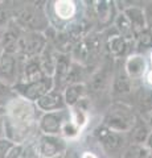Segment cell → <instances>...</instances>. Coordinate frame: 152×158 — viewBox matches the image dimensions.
<instances>
[{
    "label": "cell",
    "mask_w": 152,
    "mask_h": 158,
    "mask_svg": "<svg viewBox=\"0 0 152 158\" xmlns=\"http://www.w3.org/2000/svg\"><path fill=\"white\" fill-rule=\"evenodd\" d=\"M16 96L17 95H16V92L13 91V87L0 82V110H4L8 103L13 100Z\"/></svg>",
    "instance_id": "83f0119b"
},
{
    "label": "cell",
    "mask_w": 152,
    "mask_h": 158,
    "mask_svg": "<svg viewBox=\"0 0 152 158\" xmlns=\"http://www.w3.org/2000/svg\"><path fill=\"white\" fill-rule=\"evenodd\" d=\"M23 59L15 54H8L3 52L0 58V82L13 87L20 81L21 69H23Z\"/></svg>",
    "instance_id": "4fadbf2b"
},
{
    "label": "cell",
    "mask_w": 152,
    "mask_h": 158,
    "mask_svg": "<svg viewBox=\"0 0 152 158\" xmlns=\"http://www.w3.org/2000/svg\"><path fill=\"white\" fill-rule=\"evenodd\" d=\"M69 141L61 136H45L38 135L35 140V146L40 158L58 157L65 153Z\"/></svg>",
    "instance_id": "7c38bea8"
},
{
    "label": "cell",
    "mask_w": 152,
    "mask_h": 158,
    "mask_svg": "<svg viewBox=\"0 0 152 158\" xmlns=\"http://www.w3.org/2000/svg\"><path fill=\"white\" fill-rule=\"evenodd\" d=\"M24 153V145H19V144H15L11 150L8 152V154L6 156V158H21Z\"/></svg>",
    "instance_id": "4dcf8cb0"
},
{
    "label": "cell",
    "mask_w": 152,
    "mask_h": 158,
    "mask_svg": "<svg viewBox=\"0 0 152 158\" xmlns=\"http://www.w3.org/2000/svg\"><path fill=\"white\" fill-rule=\"evenodd\" d=\"M144 145H145L147 149H148V150L152 153V131H151V133L148 135V137H147V140H145V142H144Z\"/></svg>",
    "instance_id": "e575fe53"
},
{
    "label": "cell",
    "mask_w": 152,
    "mask_h": 158,
    "mask_svg": "<svg viewBox=\"0 0 152 158\" xmlns=\"http://www.w3.org/2000/svg\"><path fill=\"white\" fill-rule=\"evenodd\" d=\"M73 59L70 54H61L57 53L56 56V65H54V73H53V86L56 90L62 91L65 88L66 77L69 74L72 67Z\"/></svg>",
    "instance_id": "2e32d148"
},
{
    "label": "cell",
    "mask_w": 152,
    "mask_h": 158,
    "mask_svg": "<svg viewBox=\"0 0 152 158\" xmlns=\"http://www.w3.org/2000/svg\"><path fill=\"white\" fill-rule=\"evenodd\" d=\"M62 95L66 107L72 108L89 96V92H87L86 83H76V85H69L63 88Z\"/></svg>",
    "instance_id": "ffe728a7"
},
{
    "label": "cell",
    "mask_w": 152,
    "mask_h": 158,
    "mask_svg": "<svg viewBox=\"0 0 152 158\" xmlns=\"http://www.w3.org/2000/svg\"><path fill=\"white\" fill-rule=\"evenodd\" d=\"M90 4V17L93 24L97 27V32H105L106 29L112 27L116 15L119 13L116 9L115 2L111 0H97L89 2Z\"/></svg>",
    "instance_id": "52a82bcc"
},
{
    "label": "cell",
    "mask_w": 152,
    "mask_h": 158,
    "mask_svg": "<svg viewBox=\"0 0 152 158\" xmlns=\"http://www.w3.org/2000/svg\"><path fill=\"white\" fill-rule=\"evenodd\" d=\"M37 110L41 113H48V112H56V111H62L66 110V104L63 100L62 91L53 88L48 94H45L42 98H40L35 103Z\"/></svg>",
    "instance_id": "9a60e30c"
},
{
    "label": "cell",
    "mask_w": 152,
    "mask_h": 158,
    "mask_svg": "<svg viewBox=\"0 0 152 158\" xmlns=\"http://www.w3.org/2000/svg\"><path fill=\"white\" fill-rule=\"evenodd\" d=\"M143 7L144 6H136L135 2H131L130 6L122 11V13L126 16L127 21L130 23V25L132 28V31H134L135 36L138 33L143 32L147 28V21H145Z\"/></svg>",
    "instance_id": "d6986e66"
},
{
    "label": "cell",
    "mask_w": 152,
    "mask_h": 158,
    "mask_svg": "<svg viewBox=\"0 0 152 158\" xmlns=\"http://www.w3.org/2000/svg\"><path fill=\"white\" fill-rule=\"evenodd\" d=\"M83 2L76 0H54V2L46 3L45 9L49 19V24L56 31H62L69 24L76 21L86 13L83 11Z\"/></svg>",
    "instance_id": "5b68a950"
},
{
    "label": "cell",
    "mask_w": 152,
    "mask_h": 158,
    "mask_svg": "<svg viewBox=\"0 0 152 158\" xmlns=\"http://www.w3.org/2000/svg\"><path fill=\"white\" fill-rule=\"evenodd\" d=\"M138 116L139 115L131 104L122 100H115L107 107L101 124L114 132L126 135L135 125Z\"/></svg>",
    "instance_id": "277c9868"
},
{
    "label": "cell",
    "mask_w": 152,
    "mask_h": 158,
    "mask_svg": "<svg viewBox=\"0 0 152 158\" xmlns=\"http://www.w3.org/2000/svg\"><path fill=\"white\" fill-rule=\"evenodd\" d=\"M141 86L148 88V90H152V70L148 69L147 73L144 74L143 79H141Z\"/></svg>",
    "instance_id": "836d02e7"
},
{
    "label": "cell",
    "mask_w": 152,
    "mask_h": 158,
    "mask_svg": "<svg viewBox=\"0 0 152 158\" xmlns=\"http://www.w3.org/2000/svg\"><path fill=\"white\" fill-rule=\"evenodd\" d=\"M86 78H87L86 69L76 62H73L70 70H69V74H67V77H66L65 87L69 85H76V83H86L87 82Z\"/></svg>",
    "instance_id": "d4e9b609"
},
{
    "label": "cell",
    "mask_w": 152,
    "mask_h": 158,
    "mask_svg": "<svg viewBox=\"0 0 152 158\" xmlns=\"http://www.w3.org/2000/svg\"><path fill=\"white\" fill-rule=\"evenodd\" d=\"M48 41L44 33L38 32H23L20 40L17 44L16 56L21 58L23 61L29 58L40 57L41 53L45 50Z\"/></svg>",
    "instance_id": "ba28073f"
},
{
    "label": "cell",
    "mask_w": 152,
    "mask_h": 158,
    "mask_svg": "<svg viewBox=\"0 0 152 158\" xmlns=\"http://www.w3.org/2000/svg\"><path fill=\"white\" fill-rule=\"evenodd\" d=\"M145 57H147V65H148V69H151V70H152V50L147 54Z\"/></svg>",
    "instance_id": "8d00e7d4"
},
{
    "label": "cell",
    "mask_w": 152,
    "mask_h": 158,
    "mask_svg": "<svg viewBox=\"0 0 152 158\" xmlns=\"http://www.w3.org/2000/svg\"><path fill=\"white\" fill-rule=\"evenodd\" d=\"M136 110H139L136 113L143 118H145L152 112V90H148V88H145L143 86L140 87L135 111Z\"/></svg>",
    "instance_id": "603a6c76"
},
{
    "label": "cell",
    "mask_w": 152,
    "mask_h": 158,
    "mask_svg": "<svg viewBox=\"0 0 152 158\" xmlns=\"http://www.w3.org/2000/svg\"><path fill=\"white\" fill-rule=\"evenodd\" d=\"M44 2H9L13 23L24 32L44 33L50 27Z\"/></svg>",
    "instance_id": "7a4b0ae2"
},
{
    "label": "cell",
    "mask_w": 152,
    "mask_h": 158,
    "mask_svg": "<svg viewBox=\"0 0 152 158\" xmlns=\"http://www.w3.org/2000/svg\"><path fill=\"white\" fill-rule=\"evenodd\" d=\"M143 11H144V16L147 21V28L152 29V2L145 3V6L143 7Z\"/></svg>",
    "instance_id": "1f68e13d"
},
{
    "label": "cell",
    "mask_w": 152,
    "mask_h": 158,
    "mask_svg": "<svg viewBox=\"0 0 152 158\" xmlns=\"http://www.w3.org/2000/svg\"><path fill=\"white\" fill-rule=\"evenodd\" d=\"M15 144L12 141H9L8 138L2 137L0 138V158H6V156L8 154V152L11 150V148Z\"/></svg>",
    "instance_id": "f546056e"
},
{
    "label": "cell",
    "mask_w": 152,
    "mask_h": 158,
    "mask_svg": "<svg viewBox=\"0 0 152 158\" xmlns=\"http://www.w3.org/2000/svg\"><path fill=\"white\" fill-rule=\"evenodd\" d=\"M111 95L112 96H119V98H124L128 96L134 92V82L127 77V74L124 73L123 67L118 66L116 71L114 73L111 81Z\"/></svg>",
    "instance_id": "e0dca14e"
},
{
    "label": "cell",
    "mask_w": 152,
    "mask_h": 158,
    "mask_svg": "<svg viewBox=\"0 0 152 158\" xmlns=\"http://www.w3.org/2000/svg\"><path fill=\"white\" fill-rule=\"evenodd\" d=\"M102 34H103L105 54L109 58L118 61V59L126 58L128 54L132 53V45L119 36V33L115 31L114 27L106 29L105 32H102Z\"/></svg>",
    "instance_id": "9c48e42d"
},
{
    "label": "cell",
    "mask_w": 152,
    "mask_h": 158,
    "mask_svg": "<svg viewBox=\"0 0 152 158\" xmlns=\"http://www.w3.org/2000/svg\"><path fill=\"white\" fill-rule=\"evenodd\" d=\"M152 50V29L145 28L143 32L138 33L132 42V53L147 56Z\"/></svg>",
    "instance_id": "7402d4cb"
},
{
    "label": "cell",
    "mask_w": 152,
    "mask_h": 158,
    "mask_svg": "<svg viewBox=\"0 0 152 158\" xmlns=\"http://www.w3.org/2000/svg\"><path fill=\"white\" fill-rule=\"evenodd\" d=\"M99 153H102L101 149L98 152L94 149H90V148H86V149H81V158H102Z\"/></svg>",
    "instance_id": "d6a6232c"
},
{
    "label": "cell",
    "mask_w": 152,
    "mask_h": 158,
    "mask_svg": "<svg viewBox=\"0 0 152 158\" xmlns=\"http://www.w3.org/2000/svg\"><path fill=\"white\" fill-rule=\"evenodd\" d=\"M46 75L44 73L40 59L38 57L25 59L23 62V69H21V75L19 83H31V82H37L41 81Z\"/></svg>",
    "instance_id": "ac0fdd59"
},
{
    "label": "cell",
    "mask_w": 152,
    "mask_h": 158,
    "mask_svg": "<svg viewBox=\"0 0 152 158\" xmlns=\"http://www.w3.org/2000/svg\"><path fill=\"white\" fill-rule=\"evenodd\" d=\"M52 158H62V156H58V157H52Z\"/></svg>",
    "instance_id": "ab89813d"
},
{
    "label": "cell",
    "mask_w": 152,
    "mask_h": 158,
    "mask_svg": "<svg viewBox=\"0 0 152 158\" xmlns=\"http://www.w3.org/2000/svg\"><path fill=\"white\" fill-rule=\"evenodd\" d=\"M103 54V34L93 31L77 44L70 56L73 62L89 70L90 67H95V65L101 62Z\"/></svg>",
    "instance_id": "3957f363"
},
{
    "label": "cell",
    "mask_w": 152,
    "mask_h": 158,
    "mask_svg": "<svg viewBox=\"0 0 152 158\" xmlns=\"http://www.w3.org/2000/svg\"><path fill=\"white\" fill-rule=\"evenodd\" d=\"M120 158H152V153L147 149L145 145L130 144L122 152Z\"/></svg>",
    "instance_id": "484cf974"
},
{
    "label": "cell",
    "mask_w": 152,
    "mask_h": 158,
    "mask_svg": "<svg viewBox=\"0 0 152 158\" xmlns=\"http://www.w3.org/2000/svg\"><path fill=\"white\" fill-rule=\"evenodd\" d=\"M144 120L147 121V125H148V127H150V129L152 131V112H151L150 115H148V116H147V117L144 118Z\"/></svg>",
    "instance_id": "74e56055"
},
{
    "label": "cell",
    "mask_w": 152,
    "mask_h": 158,
    "mask_svg": "<svg viewBox=\"0 0 152 158\" xmlns=\"http://www.w3.org/2000/svg\"><path fill=\"white\" fill-rule=\"evenodd\" d=\"M3 116H4V110H0V138L4 137V129H3Z\"/></svg>",
    "instance_id": "d590c367"
},
{
    "label": "cell",
    "mask_w": 152,
    "mask_h": 158,
    "mask_svg": "<svg viewBox=\"0 0 152 158\" xmlns=\"http://www.w3.org/2000/svg\"><path fill=\"white\" fill-rule=\"evenodd\" d=\"M62 158H81V145L78 141H72L67 145Z\"/></svg>",
    "instance_id": "f1b7e54d"
},
{
    "label": "cell",
    "mask_w": 152,
    "mask_h": 158,
    "mask_svg": "<svg viewBox=\"0 0 152 158\" xmlns=\"http://www.w3.org/2000/svg\"><path fill=\"white\" fill-rule=\"evenodd\" d=\"M70 118L69 108L56 112L41 113L37 121V129L40 135L45 136H61L63 124Z\"/></svg>",
    "instance_id": "30bf717a"
},
{
    "label": "cell",
    "mask_w": 152,
    "mask_h": 158,
    "mask_svg": "<svg viewBox=\"0 0 152 158\" xmlns=\"http://www.w3.org/2000/svg\"><path fill=\"white\" fill-rule=\"evenodd\" d=\"M41 112L35 103L16 96L4 108L3 129L4 137L13 144L25 145L40 135L37 121Z\"/></svg>",
    "instance_id": "6da1fadb"
},
{
    "label": "cell",
    "mask_w": 152,
    "mask_h": 158,
    "mask_svg": "<svg viewBox=\"0 0 152 158\" xmlns=\"http://www.w3.org/2000/svg\"><path fill=\"white\" fill-rule=\"evenodd\" d=\"M53 78L45 77L41 81L31 82V83H16L13 86V91L19 98H23L28 102L36 103L38 99L42 98L45 94L53 90Z\"/></svg>",
    "instance_id": "8fae6325"
},
{
    "label": "cell",
    "mask_w": 152,
    "mask_h": 158,
    "mask_svg": "<svg viewBox=\"0 0 152 158\" xmlns=\"http://www.w3.org/2000/svg\"><path fill=\"white\" fill-rule=\"evenodd\" d=\"M93 137H94L95 142L99 146V149L106 154V157H110V156L112 157L115 154H119V158H120L122 152L127 146L126 135L114 132L102 124L94 128Z\"/></svg>",
    "instance_id": "8992f818"
},
{
    "label": "cell",
    "mask_w": 152,
    "mask_h": 158,
    "mask_svg": "<svg viewBox=\"0 0 152 158\" xmlns=\"http://www.w3.org/2000/svg\"><path fill=\"white\" fill-rule=\"evenodd\" d=\"M2 56H3V49H2V46H0V58H2Z\"/></svg>",
    "instance_id": "f35d334b"
},
{
    "label": "cell",
    "mask_w": 152,
    "mask_h": 158,
    "mask_svg": "<svg viewBox=\"0 0 152 158\" xmlns=\"http://www.w3.org/2000/svg\"><path fill=\"white\" fill-rule=\"evenodd\" d=\"M122 67H123L124 73L127 74L132 82H141L144 74L148 70V65H147V57L141 56V54H135L131 53L128 54L123 63H122Z\"/></svg>",
    "instance_id": "5bb4252c"
},
{
    "label": "cell",
    "mask_w": 152,
    "mask_h": 158,
    "mask_svg": "<svg viewBox=\"0 0 152 158\" xmlns=\"http://www.w3.org/2000/svg\"><path fill=\"white\" fill-rule=\"evenodd\" d=\"M12 21H13V16L9 2L0 0V33L6 31Z\"/></svg>",
    "instance_id": "4316f807"
},
{
    "label": "cell",
    "mask_w": 152,
    "mask_h": 158,
    "mask_svg": "<svg viewBox=\"0 0 152 158\" xmlns=\"http://www.w3.org/2000/svg\"><path fill=\"white\" fill-rule=\"evenodd\" d=\"M150 133H151V129H150V127L147 125V121L143 117L138 116V120H136L135 125L131 128V131L128 133H126L127 145H130V144L144 145V142Z\"/></svg>",
    "instance_id": "44dd1931"
},
{
    "label": "cell",
    "mask_w": 152,
    "mask_h": 158,
    "mask_svg": "<svg viewBox=\"0 0 152 158\" xmlns=\"http://www.w3.org/2000/svg\"><path fill=\"white\" fill-rule=\"evenodd\" d=\"M112 27H114L115 31L119 33V36L122 38L126 40L127 42L132 45V42H134V40H135V33H134V31H132L130 23L127 21L126 16L122 12H119L116 15L115 21H114V24H112Z\"/></svg>",
    "instance_id": "cb8c5ba5"
}]
</instances>
